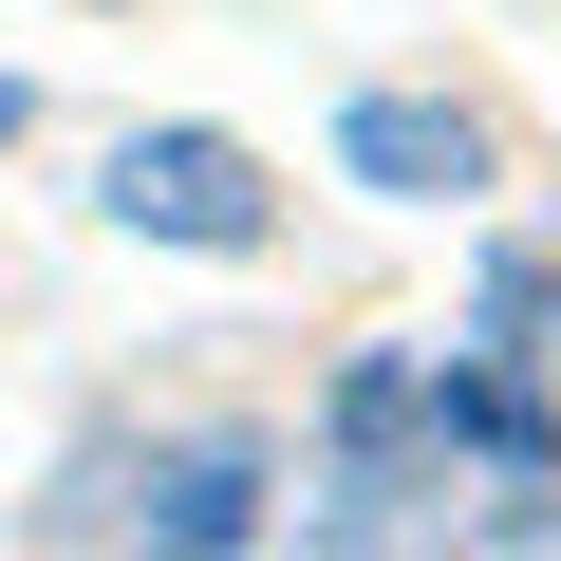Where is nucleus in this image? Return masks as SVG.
Segmentation results:
<instances>
[{
	"label": "nucleus",
	"instance_id": "nucleus-6",
	"mask_svg": "<svg viewBox=\"0 0 561 561\" xmlns=\"http://www.w3.org/2000/svg\"><path fill=\"white\" fill-rule=\"evenodd\" d=\"M0 150H20V76H0Z\"/></svg>",
	"mask_w": 561,
	"mask_h": 561
},
{
	"label": "nucleus",
	"instance_id": "nucleus-3",
	"mask_svg": "<svg viewBox=\"0 0 561 561\" xmlns=\"http://www.w3.org/2000/svg\"><path fill=\"white\" fill-rule=\"evenodd\" d=\"M94 206H113V225H131V243H225V262H243V243H262V225H280V187H262V169H243V150H225V131H131V150H113V187H94Z\"/></svg>",
	"mask_w": 561,
	"mask_h": 561
},
{
	"label": "nucleus",
	"instance_id": "nucleus-5",
	"mask_svg": "<svg viewBox=\"0 0 561 561\" xmlns=\"http://www.w3.org/2000/svg\"><path fill=\"white\" fill-rule=\"evenodd\" d=\"M486 356H524V375L561 393V262H542V243H505V262H486Z\"/></svg>",
	"mask_w": 561,
	"mask_h": 561
},
{
	"label": "nucleus",
	"instance_id": "nucleus-1",
	"mask_svg": "<svg viewBox=\"0 0 561 561\" xmlns=\"http://www.w3.org/2000/svg\"><path fill=\"white\" fill-rule=\"evenodd\" d=\"M524 486H561V412L524 356L449 337V356H337V412H319V524L337 542H449L468 505L542 524Z\"/></svg>",
	"mask_w": 561,
	"mask_h": 561
},
{
	"label": "nucleus",
	"instance_id": "nucleus-4",
	"mask_svg": "<svg viewBox=\"0 0 561 561\" xmlns=\"http://www.w3.org/2000/svg\"><path fill=\"white\" fill-rule=\"evenodd\" d=\"M337 169L393 187V206H468V187H486V131L431 113V94H356V113H337Z\"/></svg>",
	"mask_w": 561,
	"mask_h": 561
},
{
	"label": "nucleus",
	"instance_id": "nucleus-2",
	"mask_svg": "<svg viewBox=\"0 0 561 561\" xmlns=\"http://www.w3.org/2000/svg\"><path fill=\"white\" fill-rule=\"evenodd\" d=\"M57 524H76V542H262V449H243V431H187V449H94Z\"/></svg>",
	"mask_w": 561,
	"mask_h": 561
}]
</instances>
